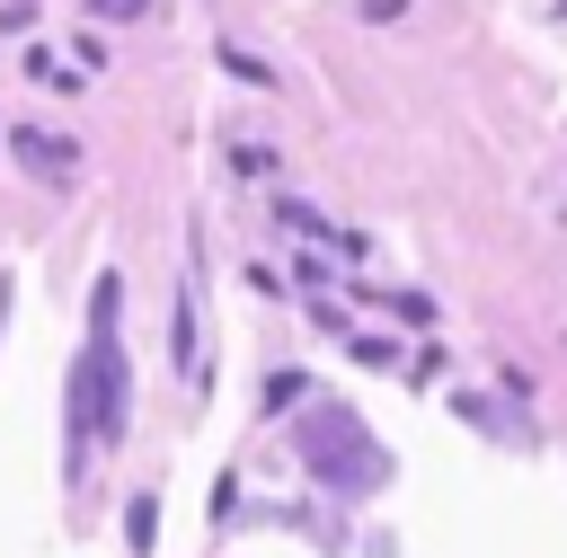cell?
Returning <instances> with one entry per match:
<instances>
[{"label":"cell","instance_id":"7","mask_svg":"<svg viewBox=\"0 0 567 558\" xmlns=\"http://www.w3.org/2000/svg\"><path fill=\"white\" fill-rule=\"evenodd\" d=\"M89 9H97V18H142L151 0H89Z\"/></svg>","mask_w":567,"mask_h":558},{"label":"cell","instance_id":"3","mask_svg":"<svg viewBox=\"0 0 567 558\" xmlns=\"http://www.w3.org/2000/svg\"><path fill=\"white\" fill-rule=\"evenodd\" d=\"M9 151H18L35 177H71V159H80V151H71L62 133H44V124H18V133H9Z\"/></svg>","mask_w":567,"mask_h":558},{"label":"cell","instance_id":"4","mask_svg":"<svg viewBox=\"0 0 567 558\" xmlns=\"http://www.w3.org/2000/svg\"><path fill=\"white\" fill-rule=\"evenodd\" d=\"M124 540H133V549H151V540H159V505H151V496H133V514H124Z\"/></svg>","mask_w":567,"mask_h":558},{"label":"cell","instance_id":"6","mask_svg":"<svg viewBox=\"0 0 567 558\" xmlns=\"http://www.w3.org/2000/svg\"><path fill=\"white\" fill-rule=\"evenodd\" d=\"M292 399H301V372H275V381H266V407H275V416H284V407H292Z\"/></svg>","mask_w":567,"mask_h":558},{"label":"cell","instance_id":"8","mask_svg":"<svg viewBox=\"0 0 567 558\" xmlns=\"http://www.w3.org/2000/svg\"><path fill=\"white\" fill-rule=\"evenodd\" d=\"M558 9H567V0H558Z\"/></svg>","mask_w":567,"mask_h":558},{"label":"cell","instance_id":"1","mask_svg":"<svg viewBox=\"0 0 567 558\" xmlns=\"http://www.w3.org/2000/svg\"><path fill=\"white\" fill-rule=\"evenodd\" d=\"M115 310H124V292L106 275L97 301H89V354L71 363V434H62L71 469L97 443H124V425H133V372H124V345H115Z\"/></svg>","mask_w":567,"mask_h":558},{"label":"cell","instance_id":"2","mask_svg":"<svg viewBox=\"0 0 567 558\" xmlns=\"http://www.w3.org/2000/svg\"><path fill=\"white\" fill-rule=\"evenodd\" d=\"M337 425H346V416H310V425H292V443H301V461H310L337 496H354V487H372L390 461H381L363 434H337Z\"/></svg>","mask_w":567,"mask_h":558},{"label":"cell","instance_id":"5","mask_svg":"<svg viewBox=\"0 0 567 558\" xmlns=\"http://www.w3.org/2000/svg\"><path fill=\"white\" fill-rule=\"evenodd\" d=\"M27 80H44V89H71V80H80V71H62V62H53V53H27Z\"/></svg>","mask_w":567,"mask_h":558}]
</instances>
